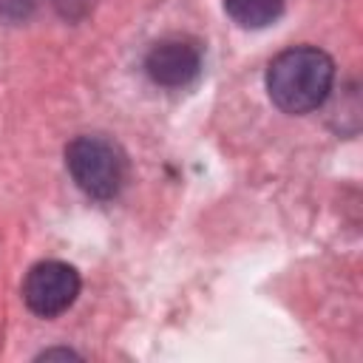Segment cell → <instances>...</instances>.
I'll return each instance as SVG.
<instances>
[{"instance_id":"cell-3","label":"cell","mask_w":363,"mask_h":363,"mask_svg":"<svg viewBox=\"0 0 363 363\" xmlns=\"http://www.w3.org/2000/svg\"><path fill=\"white\" fill-rule=\"evenodd\" d=\"M79 295V272L65 261H40L23 281V301L40 318L62 315Z\"/></svg>"},{"instance_id":"cell-4","label":"cell","mask_w":363,"mask_h":363,"mask_svg":"<svg viewBox=\"0 0 363 363\" xmlns=\"http://www.w3.org/2000/svg\"><path fill=\"white\" fill-rule=\"evenodd\" d=\"M145 71L162 88H184L201 74V45L193 37H164L150 45Z\"/></svg>"},{"instance_id":"cell-7","label":"cell","mask_w":363,"mask_h":363,"mask_svg":"<svg viewBox=\"0 0 363 363\" xmlns=\"http://www.w3.org/2000/svg\"><path fill=\"white\" fill-rule=\"evenodd\" d=\"M40 357H74V352H71V349H48V352H43Z\"/></svg>"},{"instance_id":"cell-5","label":"cell","mask_w":363,"mask_h":363,"mask_svg":"<svg viewBox=\"0 0 363 363\" xmlns=\"http://www.w3.org/2000/svg\"><path fill=\"white\" fill-rule=\"evenodd\" d=\"M224 11L241 28H267L281 17L284 0H224Z\"/></svg>"},{"instance_id":"cell-2","label":"cell","mask_w":363,"mask_h":363,"mask_svg":"<svg viewBox=\"0 0 363 363\" xmlns=\"http://www.w3.org/2000/svg\"><path fill=\"white\" fill-rule=\"evenodd\" d=\"M65 167L74 184L96 201L113 199L122 190L128 173L125 153L105 136H77L74 142H68Z\"/></svg>"},{"instance_id":"cell-6","label":"cell","mask_w":363,"mask_h":363,"mask_svg":"<svg viewBox=\"0 0 363 363\" xmlns=\"http://www.w3.org/2000/svg\"><path fill=\"white\" fill-rule=\"evenodd\" d=\"M37 6L40 0H0V14L9 20H26Z\"/></svg>"},{"instance_id":"cell-1","label":"cell","mask_w":363,"mask_h":363,"mask_svg":"<svg viewBox=\"0 0 363 363\" xmlns=\"http://www.w3.org/2000/svg\"><path fill=\"white\" fill-rule=\"evenodd\" d=\"M335 82V62L315 45H292L267 68L269 99L284 113H309L320 108Z\"/></svg>"}]
</instances>
